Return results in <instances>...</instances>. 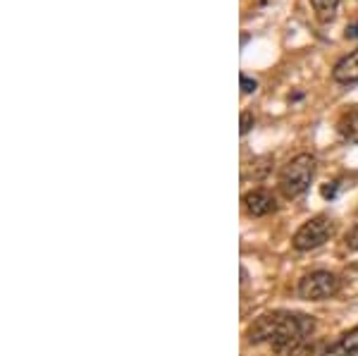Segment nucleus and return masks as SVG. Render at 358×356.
<instances>
[{
	"label": "nucleus",
	"instance_id": "1",
	"mask_svg": "<svg viewBox=\"0 0 358 356\" xmlns=\"http://www.w3.org/2000/svg\"><path fill=\"white\" fill-rule=\"evenodd\" d=\"M315 332V318L306 313L273 311L263 313L248 328V342L268 344L282 356H294L303 349L308 337Z\"/></svg>",
	"mask_w": 358,
	"mask_h": 356
},
{
	"label": "nucleus",
	"instance_id": "2",
	"mask_svg": "<svg viewBox=\"0 0 358 356\" xmlns=\"http://www.w3.org/2000/svg\"><path fill=\"white\" fill-rule=\"evenodd\" d=\"M315 165H317V160L315 156H310V153H299L296 158H292L280 172L282 194H285L287 199L301 197L306 189L310 187V182H313Z\"/></svg>",
	"mask_w": 358,
	"mask_h": 356
},
{
	"label": "nucleus",
	"instance_id": "3",
	"mask_svg": "<svg viewBox=\"0 0 358 356\" xmlns=\"http://www.w3.org/2000/svg\"><path fill=\"white\" fill-rule=\"evenodd\" d=\"M334 234V222L327 215H315L310 220H306L301 227L294 232V249L296 251H313L320 249L322 244L330 242V237Z\"/></svg>",
	"mask_w": 358,
	"mask_h": 356
},
{
	"label": "nucleus",
	"instance_id": "4",
	"mask_svg": "<svg viewBox=\"0 0 358 356\" xmlns=\"http://www.w3.org/2000/svg\"><path fill=\"white\" fill-rule=\"evenodd\" d=\"M342 290V280L330 271H313L299 280V297L306 301L332 299Z\"/></svg>",
	"mask_w": 358,
	"mask_h": 356
},
{
	"label": "nucleus",
	"instance_id": "5",
	"mask_svg": "<svg viewBox=\"0 0 358 356\" xmlns=\"http://www.w3.org/2000/svg\"><path fill=\"white\" fill-rule=\"evenodd\" d=\"M244 208L251 218H265L277 211V201L268 189H251L244 197Z\"/></svg>",
	"mask_w": 358,
	"mask_h": 356
},
{
	"label": "nucleus",
	"instance_id": "6",
	"mask_svg": "<svg viewBox=\"0 0 358 356\" xmlns=\"http://www.w3.org/2000/svg\"><path fill=\"white\" fill-rule=\"evenodd\" d=\"M332 77H334V82H339V84H356L358 82V50L344 55L342 60L334 65Z\"/></svg>",
	"mask_w": 358,
	"mask_h": 356
},
{
	"label": "nucleus",
	"instance_id": "7",
	"mask_svg": "<svg viewBox=\"0 0 358 356\" xmlns=\"http://www.w3.org/2000/svg\"><path fill=\"white\" fill-rule=\"evenodd\" d=\"M322 356H358V325L349 332H344L337 342H332L322 352Z\"/></svg>",
	"mask_w": 358,
	"mask_h": 356
},
{
	"label": "nucleus",
	"instance_id": "8",
	"mask_svg": "<svg viewBox=\"0 0 358 356\" xmlns=\"http://www.w3.org/2000/svg\"><path fill=\"white\" fill-rule=\"evenodd\" d=\"M337 131L344 141H358V111H346L337 122Z\"/></svg>",
	"mask_w": 358,
	"mask_h": 356
},
{
	"label": "nucleus",
	"instance_id": "9",
	"mask_svg": "<svg viewBox=\"0 0 358 356\" xmlns=\"http://www.w3.org/2000/svg\"><path fill=\"white\" fill-rule=\"evenodd\" d=\"M310 5H313L315 15L320 22H330L334 13H337V5L339 0H310Z\"/></svg>",
	"mask_w": 358,
	"mask_h": 356
},
{
	"label": "nucleus",
	"instance_id": "10",
	"mask_svg": "<svg viewBox=\"0 0 358 356\" xmlns=\"http://www.w3.org/2000/svg\"><path fill=\"white\" fill-rule=\"evenodd\" d=\"M253 122H256V120H253V113L251 111L241 113V122H239V131H241V134H248V131H251V127H253Z\"/></svg>",
	"mask_w": 358,
	"mask_h": 356
},
{
	"label": "nucleus",
	"instance_id": "11",
	"mask_svg": "<svg viewBox=\"0 0 358 356\" xmlns=\"http://www.w3.org/2000/svg\"><path fill=\"white\" fill-rule=\"evenodd\" d=\"M337 189H339L337 182H330V185H322V187H320V197L325 199V201H332L334 197H337Z\"/></svg>",
	"mask_w": 358,
	"mask_h": 356
},
{
	"label": "nucleus",
	"instance_id": "12",
	"mask_svg": "<svg viewBox=\"0 0 358 356\" xmlns=\"http://www.w3.org/2000/svg\"><path fill=\"white\" fill-rule=\"evenodd\" d=\"M239 82H241V91H244V94H253V91L258 89V82H256V79L248 77V74H241Z\"/></svg>",
	"mask_w": 358,
	"mask_h": 356
},
{
	"label": "nucleus",
	"instance_id": "13",
	"mask_svg": "<svg viewBox=\"0 0 358 356\" xmlns=\"http://www.w3.org/2000/svg\"><path fill=\"white\" fill-rule=\"evenodd\" d=\"M346 244H349L354 251H358V225H356L354 229H351L349 234H346Z\"/></svg>",
	"mask_w": 358,
	"mask_h": 356
},
{
	"label": "nucleus",
	"instance_id": "14",
	"mask_svg": "<svg viewBox=\"0 0 358 356\" xmlns=\"http://www.w3.org/2000/svg\"><path fill=\"white\" fill-rule=\"evenodd\" d=\"M346 36H349V38H358V22H354V24L346 27Z\"/></svg>",
	"mask_w": 358,
	"mask_h": 356
},
{
	"label": "nucleus",
	"instance_id": "15",
	"mask_svg": "<svg viewBox=\"0 0 358 356\" xmlns=\"http://www.w3.org/2000/svg\"><path fill=\"white\" fill-rule=\"evenodd\" d=\"M346 273H349V275H354V273H358V266H351V268H349V271H346Z\"/></svg>",
	"mask_w": 358,
	"mask_h": 356
}]
</instances>
